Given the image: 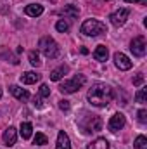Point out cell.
Listing matches in <instances>:
<instances>
[{
    "instance_id": "cell-5",
    "label": "cell",
    "mask_w": 147,
    "mask_h": 149,
    "mask_svg": "<svg viewBox=\"0 0 147 149\" xmlns=\"http://www.w3.org/2000/svg\"><path fill=\"white\" fill-rule=\"evenodd\" d=\"M81 128H83V132H85V134L99 132V130H102V120H101L99 116H95V114L87 116V118H85V121L81 123Z\"/></svg>"
},
{
    "instance_id": "cell-26",
    "label": "cell",
    "mask_w": 147,
    "mask_h": 149,
    "mask_svg": "<svg viewBox=\"0 0 147 149\" xmlns=\"http://www.w3.org/2000/svg\"><path fill=\"white\" fill-rule=\"evenodd\" d=\"M137 116H139V121H140L142 125H146L147 123V111L146 109H140V111L137 113Z\"/></svg>"
},
{
    "instance_id": "cell-24",
    "label": "cell",
    "mask_w": 147,
    "mask_h": 149,
    "mask_svg": "<svg viewBox=\"0 0 147 149\" xmlns=\"http://www.w3.org/2000/svg\"><path fill=\"white\" fill-rule=\"evenodd\" d=\"M33 141H35L37 146H45V144H47V135H43V134H37Z\"/></svg>"
},
{
    "instance_id": "cell-16",
    "label": "cell",
    "mask_w": 147,
    "mask_h": 149,
    "mask_svg": "<svg viewBox=\"0 0 147 149\" xmlns=\"http://www.w3.org/2000/svg\"><path fill=\"white\" fill-rule=\"evenodd\" d=\"M61 14L62 16H68V17H78V14H80V10H78V7L73 5V3H69V5H64V9H61Z\"/></svg>"
},
{
    "instance_id": "cell-1",
    "label": "cell",
    "mask_w": 147,
    "mask_h": 149,
    "mask_svg": "<svg viewBox=\"0 0 147 149\" xmlns=\"http://www.w3.org/2000/svg\"><path fill=\"white\" fill-rule=\"evenodd\" d=\"M112 97H114V92H112V88H111L109 85H106V83H95V85H92V88L87 94L88 102L92 106H97V108H106L112 101Z\"/></svg>"
},
{
    "instance_id": "cell-30",
    "label": "cell",
    "mask_w": 147,
    "mask_h": 149,
    "mask_svg": "<svg viewBox=\"0 0 147 149\" xmlns=\"http://www.w3.org/2000/svg\"><path fill=\"white\" fill-rule=\"evenodd\" d=\"M35 106H37V108H42V106H43L42 101H40V97H35Z\"/></svg>"
},
{
    "instance_id": "cell-27",
    "label": "cell",
    "mask_w": 147,
    "mask_h": 149,
    "mask_svg": "<svg viewBox=\"0 0 147 149\" xmlns=\"http://www.w3.org/2000/svg\"><path fill=\"white\" fill-rule=\"evenodd\" d=\"M142 83H144V74L139 73L137 76H135V78H133V85H135V87H140Z\"/></svg>"
},
{
    "instance_id": "cell-28",
    "label": "cell",
    "mask_w": 147,
    "mask_h": 149,
    "mask_svg": "<svg viewBox=\"0 0 147 149\" xmlns=\"http://www.w3.org/2000/svg\"><path fill=\"white\" fill-rule=\"evenodd\" d=\"M59 108L62 109V111H68L71 106H69V101H66V99H62V101H59Z\"/></svg>"
},
{
    "instance_id": "cell-6",
    "label": "cell",
    "mask_w": 147,
    "mask_h": 149,
    "mask_svg": "<svg viewBox=\"0 0 147 149\" xmlns=\"http://www.w3.org/2000/svg\"><path fill=\"white\" fill-rule=\"evenodd\" d=\"M130 50L133 52L135 57H144L147 52V43L144 37H135L130 43Z\"/></svg>"
},
{
    "instance_id": "cell-3",
    "label": "cell",
    "mask_w": 147,
    "mask_h": 149,
    "mask_svg": "<svg viewBox=\"0 0 147 149\" xmlns=\"http://www.w3.org/2000/svg\"><path fill=\"white\" fill-rule=\"evenodd\" d=\"M81 33L87 37H99V35L106 33V24L97 19H87L81 24Z\"/></svg>"
},
{
    "instance_id": "cell-25",
    "label": "cell",
    "mask_w": 147,
    "mask_h": 149,
    "mask_svg": "<svg viewBox=\"0 0 147 149\" xmlns=\"http://www.w3.org/2000/svg\"><path fill=\"white\" fill-rule=\"evenodd\" d=\"M50 95V88L47 83H42L40 85V97H49Z\"/></svg>"
},
{
    "instance_id": "cell-32",
    "label": "cell",
    "mask_w": 147,
    "mask_h": 149,
    "mask_svg": "<svg viewBox=\"0 0 147 149\" xmlns=\"http://www.w3.org/2000/svg\"><path fill=\"white\" fill-rule=\"evenodd\" d=\"M0 97H2V88H0Z\"/></svg>"
},
{
    "instance_id": "cell-9",
    "label": "cell",
    "mask_w": 147,
    "mask_h": 149,
    "mask_svg": "<svg viewBox=\"0 0 147 149\" xmlns=\"http://www.w3.org/2000/svg\"><path fill=\"white\" fill-rule=\"evenodd\" d=\"M125 114L123 113H116L112 118L109 120V123H107V128H109V132H118V130H121L123 127H125Z\"/></svg>"
},
{
    "instance_id": "cell-21",
    "label": "cell",
    "mask_w": 147,
    "mask_h": 149,
    "mask_svg": "<svg viewBox=\"0 0 147 149\" xmlns=\"http://www.w3.org/2000/svg\"><path fill=\"white\" fill-rule=\"evenodd\" d=\"M28 57H30V63H31V66H40V64H42V61H40V56H38L37 50H31V52L28 54Z\"/></svg>"
},
{
    "instance_id": "cell-22",
    "label": "cell",
    "mask_w": 147,
    "mask_h": 149,
    "mask_svg": "<svg viewBox=\"0 0 147 149\" xmlns=\"http://www.w3.org/2000/svg\"><path fill=\"white\" fill-rule=\"evenodd\" d=\"M135 101H137V102H140V104L147 102V88H140V90L135 94Z\"/></svg>"
},
{
    "instance_id": "cell-18",
    "label": "cell",
    "mask_w": 147,
    "mask_h": 149,
    "mask_svg": "<svg viewBox=\"0 0 147 149\" xmlns=\"http://www.w3.org/2000/svg\"><path fill=\"white\" fill-rule=\"evenodd\" d=\"M19 132H21V137H23V139H30V137L33 135V125H31L30 121H24V123H21Z\"/></svg>"
},
{
    "instance_id": "cell-17",
    "label": "cell",
    "mask_w": 147,
    "mask_h": 149,
    "mask_svg": "<svg viewBox=\"0 0 147 149\" xmlns=\"http://www.w3.org/2000/svg\"><path fill=\"white\" fill-rule=\"evenodd\" d=\"M66 73H68V66H59V68H55V70L50 71V80L52 81H59Z\"/></svg>"
},
{
    "instance_id": "cell-8",
    "label": "cell",
    "mask_w": 147,
    "mask_h": 149,
    "mask_svg": "<svg viewBox=\"0 0 147 149\" xmlns=\"http://www.w3.org/2000/svg\"><path fill=\"white\" fill-rule=\"evenodd\" d=\"M114 64H116V68L118 70H121V71H126V70H130L132 68V61L128 59V56H125L123 52H116L114 54Z\"/></svg>"
},
{
    "instance_id": "cell-4",
    "label": "cell",
    "mask_w": 147,
    "mask_h": 149,
    "mask_svg": "<svg viewBox=\"0 0 147 149\" xmlns=\"http://www.w3.org/2000/svg\"><path fill=\"white\" fill-rule=\"evenodd\" d=\"M85 81H87V78H85L83 74H76L71 80L64 81V83L59 87V90H61L62 94H73V92H76L78 88H81V87L85 85Z\"/></svg>"
},
{
    "instance_id": "cell-29",
    "label": "cell",
    "mask_w": 147,
    "mask_h": 149,
    "mask_svg": "<svg viewBox=\"0 0 147 149\" xmlns=\"http://www.w3.org/2000/svg\"><path fill=\"white\" fill-rule=\"evenodd\" d=\"M128 3H146V0H125Z\"/></svg>"
},
{
    "instance_id": "cell-14",
    "label": "cell",
    "mask_w": 147,
    "mask_h": 149,
    "mask_svg": "<svg viewBox=\"0 0 147 149\" xmlns=\"http://www.w3.org/2000/svg\"><path fill=\"white\" fill-rule=\"evenodd\" d=\"M40 78H42V74L35 73V71H26V73L21 74V83H24V85H31V83H37Z\"/></svg>"
},
{
    "instance_id": "cell-23",
    "label": "cell",
    "mask_w": 147,
    "mask_h": 149,
    "mask_svg": "<svg viewBox=\"0 0 147 149\" xmlns=\"http://www.w3.org/2000/svg\"><path fill=\"white\" fill-rule=\"evenodd\" d=\"M55 30H57V31H61V33H66V31L69 30V24H68L64 19H59V21L55 23Z\"/></svg>"
},
{
    "instance_id": "cell-15",
    "label": "cell",
    "mask_w": 147,
    "mask_h": 149,
    "mask_svg": "<svg viewBox=\"0 0 147 149\" xmlns=\"http://www.w3.org/2000/svg\"><path fill=\"white\" fill-rule=\"evenodd\" d=\"M107 56H109V50H107V47H104V45H99V47L94 50V57H95L97 61H101V63L107 61Z\"/></svg>"
},
{
    "instance_id": "cell-20",
    "label": "cell",
    "mask_w": 147,
    "mask_h": 149,
    "mask_svg": "<svg viewBox=\"0 0 147 149\" xmlns=\"http://www.w3.org/2000/svg\"><path fill=\"white\" fill-rule=\"evenodd\" d=\"M133 146H135V149H147V139L144 135H139V137L135 139Z\"/></svg>"
},
{
    "instance_id": "cell-31",
    "label": "cell",
    "mask_w": 147,
    "mask_h": 149,
    "mask_svg": "<svg viewBox=\"0 0 147 149\" xmlns=\"http://www.w3.org/2000/svg\"><path fill=\"white\" fill-rule=\"evenodd\" d=\"M50 2H52V3H55V2H57V0H50Z\"/></svg>"
},
{
    "instance_id": "cell-2",
    "label": "cell",
    "mask_w": 147,
    "mask_h": 149,
    "mask_svg": "<svg viewBox=\"0 0 147 149\" xmlns=\"http://www.w3.org/2000/svg\"><path fill=\"white\" fill-rule=\"evenodd\" d=\"M38 49L42 50V54L49 59H55L59 56V45L54 38L50 37H42L38 42Z\"/></svg>"
},
{
    "instance_id": "cell-7",
    "label": "cell",
    "mask_w": 147,
    "mask_h": 149,
    "mask_svg": "<svg viewBox=\"0 0 147 149\" xmlns=\"http://www.w3.org/2000/svg\"><path fill=\"white\" fill-rule=\"evenodd\" d=\"M128 16H130V10L128 9H118V10H114L112 14L109 16V19H111V23H112V26H123L125 23H126V19H128Z\"/></svg>"
},
{
    "instance_id": "cell-13",
    "label": "cell",
    "mask_w": 147,
    "mask_h": 149,
    "mask_svg": "<svg viewBox=\"0 0 147 149\" xmlns=\"http://www.w3.org/2000/svg\"><path fill=\"white\" fill-rule=\"evenodd\" d=\"M24 12L30 17H38V16L43 14V5H40V3H30V5L24 7Z\"/></svg>"
},
{
    "instance_id": "cell-10",
    "label": "cell",
    "mask_w": 147,
    "mask_h": 149,
    "mask_svg": "<svg viewBox=\"0 0 147 149\" xmlns=\"http://www.w3.org/2000/svg\"><path fill=\"white\" fill-rule=\"evenodd\" d=\"M2 139H3V142H5V146L12 148V146L16 144V141H17V132H16V128H14V127L5 128V130H3V135H2Z\"/></svg>"
},
{
    "instance_id": "cell-11",
    "label": "cell",
    "mask_w": 147,
    "mask_h": 149,
    "mask_svg": "<svg viewBox=\"0 0 147 149\" xmlns=\"http://www.w3.org/2000/svg\"><path fill=\"white\" fill-rule=\"evenodd\" d=\"M9 90H10V94H12L16 99H19V101H28V99H30V92H28L26 88H21L19 85H10Z\"/></svg>"
},
{
    "instance_id": "cell-12",
    "label": "cell",
    "mask_w": 147,
    "mask_h": 149,
    "mask_svg": "<svg viewBox=\"0 0 147 149\" xmlns=\"http://www.w3.org/2000/svg\"><path fill=\"white\" fill-rule=\"evenodd\" d=\"M55 149H71V141L68 137V134L64 130H61L57 134V144H55Z\"/></svg>"
},
{
    "instance_id": "cell-19",
    "label": "cell",
    "mask_w": 147,
    "mask_h": 149,
    "mask_svg": "<svg viewBox=\"0 0 147 149\" xmlns=\"http://www.w3.org/2000/svg\"><path fill=\"white\" fill-rule=\"evenodd\" d=\"M87 149H109V142H107L106 139L99 137V139H95L92 144H88Z\"/></svg>"
}]
</instances>
